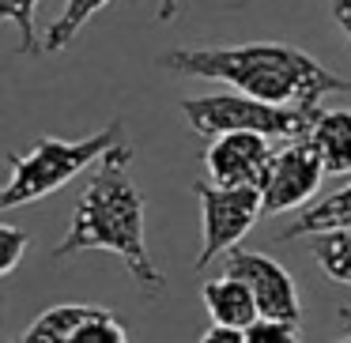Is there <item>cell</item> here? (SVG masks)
<instances>
[{
	"label": "cell",
	"instance_id": "cell-1",
	"mask_svg": "<svg viewBox=\"0 0 351 343\" xmlns=\"http://www.w3.org/2000/svg\"><path fill=\"white\" fill-rule=\"evenodd\" d=\"M159 64L174 76L215 79L245 99L268 106L321 110L328 94H351V79L336 76L306 49L283 42H245V46H178L159 57Z\"/></svg>",
	"mask_w": 351,
	"mask_h": 343
},
{
	"label": "cell",
	"instance_id": "cell-2",
	"mask_svg": "<svg viewBox=\"0 0 351 343\" xmlns=\"http://www.w3.org/2000/svg\"><path fill=\"white\" fill-rule=\"evenodd\" d=\"M132 144H117L106 159L95 166L87 189L80 192V204L72 212L69 234L53 249V260H69L80 253H114L132 275L144 298H159L167 290V275L147 253V200L129 174Z\"/></svg>",
	"mask_w": 351,
	"mask_h": 343
},
{
	"label": "cell",
	"instance_id": "cell-3",
	"mask_svg": "<svg viewBox=\"0 0 351 343\" xmlns=\"http://www.w3.org/2000/svg\"><path fill=\"white\" fill-rule=\"evenodd\" d=\"M117 144H125V125L110 121L106 129L91 132L84 140H57L38 136L27 151H8V181L0 192V207H19L57 192L87 166H99Z\"/></svg>",
	"mask_w": 351,
	"mask_h": 343
},
{
	"label": "cell",
	"instance_id": "cell-4",
	"mask_svg": "<svg viewBox=\"0 0 351 343\" xmlns=\"http://www.w3.org/2000/svg\"><path fill=\"white\" fill-rule=\"evenodd\" d=\"M182 114H185V121L208 140L227 136V132H257V136H268V140H306L321 110L268 106V102L227 91V94L182 99Z\"/></svg>",
	"mask_w": 351,
	"mask_h": 343
},
{
	"label": "cell",
	"instance_id": "cell-5",
	"mask_svg": "<svg viewBox=\"0 0 351 343\" xmlns=\"http://www.w3.org/2000/svg\"><path fill=\"white\" fill-rule=\"evenodd\" d=\"M200 204V253L193 268H208L215 257H230L253 223L265 215L261 189H227V185L200 181L197 185Z\"/></svg>",
	"mask_w": 351,
	"mask_h": 343
},
{
	"label": "cell",
	"instance_id": "cell-6",
	"mask_svg": "<svg viewBox=\"0 0 351 343\" xmlns=\"http://www.w3.org/2000/svg\"><path fill=\"white\" fill-rule=\"evenodd\" d=\"M321 181H325V166H321L310 140H283V147H276L265 185H261L265 215L302 212L306 204L317 200Z\"/></svg>",
	"mask_w": 351,
	"mask_h": 343
},
{
	"label": "cell",
	"instance_id": "cell-7",
	"mask_svg": "<svg viewBox=\"0 0 351 343\" xmlns=\"http://www.w3.org/2000/svg\"><path fill=\"white\" fill-rule=\"evenodd\" d=\"M223 272L234 275V279H242L245 287H250L253 302H257L261 317L268 320H291V325H298L302 320V290H298V283L291 279V272L283 264H276L272 257H265V253H230L227 264H223Z\"/></svg>",
	"mask_w": 351,
	"mask_h": 343
},
{
	"label": "cell",
	"instance_id": "cell-8",
	"mask_svg": "<svg viewBox=\"0 0 351 343\" xmlns=\"http://www.w3.org/2000/svg\"><path fill=\"white\" fill-rule=\"evenodd\" d=\"M272 159H276V147L268 136H257V132H227V136H215L208 144L204 170H208V181L212 185L261 189Z\"/></svg>",
	"mask_w": 351,
	"mask_h": 343
},
{
	"label": "cell",
	"instance_id": "cell-9",
	"mask_svg": "<svg viewBox=\"0 0 351 343\" xmlns=\"http://www.w3.org/2000/svg\"><path fill=\"white\" fill-rule=\"evenodd\" d=\"M336 230H351V185L328 192V196L306 204L287 227L276 234V242H295V238H321L336 234Z\"/></svg>",
	"mask_w": 351,
	"mask_h": 343
},
{
	"label": "cell",
	"instance_id": "cell-10",
	"mask_svg": "<svg viewBox=\"0 0 351 343\" xmlns=\"http://www.w3.org/2000/svg\"><path fill=\"white\" fill-rule=\"evenodd\" d=\"M200 298H204V309L208 317H212V325H223V328H250L253 320H261V309L257 302H253L250 287H245L242 279H234V275H215V279L204 283V290H200Z\"/></svg>",
	"mask_w": 351,
	"mask_h": 343
},
{
	"label": "cell",
	"instance_id": "cell-11",
	"mask_svg": "<svg viewBox=\"0 0 351 343\" xmlns=\"http://www.w3.org/2000/svg\"><path fill=\"white\" fill-rule=\"evenodd\" d=\"M306 140L313 144L325 174L332 177L351 174V110H321Z\"/></svg>",
	"mask_w": 351,
	"mask_h": 343
},
{
	"label": "cell",
	"instance_id": "cell-12",
	"mask_svg": "<svg viewBox=\"0 0 351 343\" xmlns=\"http://www.w3.org/2000/svg\"><path fill=\"white\" fill-rule=\"evenodd\" d=\"M102 313H106V305L61 302V305H53V309H46L42 317H34L19 343H72L80 328H84L87 320L102 317Z\"/></svg>",
	"mask_w": 351,
	"mask_h": 343
},
{
	"label": "cell",
	"instance_id": "cell-13",
	"mask_svg": "<svg viewBox=\"0 0 351 343\" xmlns=\"http://www.w3.org/2000/svg\"><path fill=\"white\" fill-rule=\"evenodd\" d=\"M110 0H64V12L49 23L46 38H42V53H64L76 42V34L106 8Z\"/></svg>",
	"mask_w": 351,
	"mask_h": 343
},
{
	"label": "cell",
	"instance_id": "cell-14",
	"mask_svg": "<svg viewBox=\"0 0 351 343\" xmlns=\"http://www.w3.org/2000/svg\"><path fill=\"white\" fill-rule=\"evenodd\" d=\"M310 257L332 283L351 287V230H336V234L310 238Z\"/></svg>",
	"mask_w": 351,
	"mask_h": 343
},
{
	"label": "cell",
	"instance_id": "cell-15",
	"mask_svg": "<svg viewBox=\"0 0 351 343\" xmlns=\"http://www.w3.org/2000/svg\"><path fill=\"white\" fill-rule=\"evenodd\" d=\"M34 8H38V0H0V16L19 31L23 53L42 57V42H38V34H34Z\"/></svg>",
	"mask_w": 351,
	"mask_h": 343
},
{
	"label": "cell",
	"instance_id": "cell-16",
	"mask_svg": "<svg viewBox=\"0 0 351 343\" xmlns=\"http://www.w3.org/2000/svg\"><path fill=\"white\" fill-rule=\"evenodd\" d=\"M72 343H129V332H125V325L106 309L102 317L87 320V325L76 332V340H72Z\"/></svg>",
	"mask_w": 351,
	"mask_h": 343
},
{
	"label": "cell",
	"instance_id": "cell-17",
	"mask_svg": "<svg viewBox=\"0 0 351 343\" xmlns=\"http://www.w3.org/2000/svg\"><path fill=\"white\" fill-rule=\"evenodd\" d=\"M245 343H302V332H298V325H291V320L261 317L245 328Z\"/></svg>",
	"mask_w": 351,
	"mask_h": 343
},
{
	"label": "cell",
	"instance_id": "cell-18",
	"mask_svg": "<svg viewBox=\"0 0 351 343\" xmlns=\"http://www.w3.org/2000/svg\"><path fill=\"white\" fill-rule=\"evenodd\" d=\"M27 249H31V238L23 234L19 227H0V275H12L19 264H23Z\"/></svg>",
	"mask_w": 351,
	"mask_h": 343
},
{
	"label": "cell",
	"instance_id": "cell-19",
	"mask_svg": "<svg viewBox=\"0 0 351 343\" xmlns=\"http://www.w3.org/2000/svg\"><path fill=\"white\" fill-rule=\"evenodd\" d=\"M197 343H245V332L242 328H223V325H212Z\"/></svg>",
	"mask_w": 351,
	"mask_h": 343
},
{
	"label": "cell",
	"instance_id": "cell-20",
	"mask_svg": "<svg viewBox=\"0 0 351 343\" xmlns=\"http://www.w3.org/2000/svg\"><path fill=\"white\" fill-rule=\"evenodd\" d=\"M328 8H332L336 27H340V31L348 34V42H351V0H328Z\"/></svg>",
	"mask_w": 351,
	"mask_h": 343
},
{
	"label": "cell",
	"instance_id": "cell-21",
	"mask_svg": "<svg viewBox=\"0 0 351 343\" xmlns=\"http://www.w3.org/2000/svg\"><path fill=\"white\" fill-rule=\"evenodd\" d=\"M182 16V0H159L155 4V19L159 23H170V19H178Z\"/></svg>",
	"mask_w": 351,
	"mask_h": 343
},
{
	"label": "cell",
	"instance_id": "cell-22",
	"mask_svg": "<svg viewBox=\"0 0 351 343\" xmlns=\"http://www.w3.org/2000/svg\"><path fill=\"white\" fill-rule=\"evenodd\" d=\"M340 320H343V328H348V335H351V305H343V309H340Z\"/></svg>",
	"mask_w": 351,
	"mask_h": 343
},
{
	"label": "cell",
	"instance_id": "cell-23",
	"mask_svg": "<svg viewBox=\"0 0 351 343\" xmlns=\"http://www.w3.org/2000/svg\"><path fill=\"white\" fill-rule=\"evenodd\" d=\"M336 343H351V335H343V340H336Z\"/></svg>",
	"mask_w": 351,
	"mask_h": 343
}]
</instances>
